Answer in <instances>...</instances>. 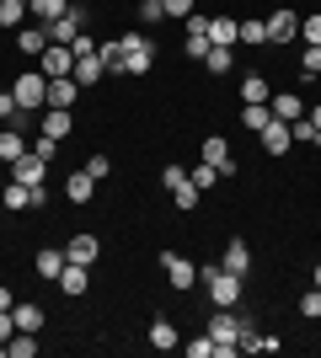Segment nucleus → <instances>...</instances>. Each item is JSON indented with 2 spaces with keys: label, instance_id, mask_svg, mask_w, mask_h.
<instances>
[{
  "label": "nucleus",
  "instance_id": "42",
  "mask_svg": "<svg viewBox=\"0 0 321 358\" xmlns=\"http://www.w3.org/2000/svg\"><path fill=\"white\" fill-rule=\"evenodd\" d=\"M183 182H187V166H161V187H166V193H177Z\"/></svg>",
  "mask_w": 321,
  "mask_h": 358
},
{
  "label": "nucleus",
  "instance_id": "51",
  "mask_svg": "<svg viewBox=\"0 0 321 358\" xmlns=\"http://www.w3.org/2000/svg\"><path fill=\"white\" fill-rule=\"evenodd\" d=\"M11 305H16V294H11L6 284H0V310H11Z\"/></svg>",
  "mask_w": 321,
  "mask_h": 358
},
{
  "label": "nucleus",
  "instance_id": "43",
  "mask_svg": "<svg viewBox=\"0 0 321 358\" xmlns=\"http://www.w3.org/2000/svg\"><path fill=\"white\" fill-rule=\"evenodd\" d=\"M183 32H187V38H209V16H204V11L183 16Z\"/></svg>",
  "mask_w": 321,
  "mask_h": 358
},
{
  "label": "nucleus",
  "instance_id": "6",
  "mask_svg": "<svg viewBox=\"0 0 321 358\" xmlns=\"http://www.w3.org/2000/svg\"><path fill=\"white\" fill-rule=\"evenodd\" d=\"M6 171H11V182H22V187H43V182H48V161H38L32 150H27V155H16Z\"/></svg>",
  "mask_w": 321,
  "mask_h": 358
},
{
  "label": "nucleus",
  "instance_id": "53",
  "mask_svg": "<svg viewBox=\"0 0 321 358\" xmlns=\"http://www.w3.org/2000/svg\"><path fill=\"white\" fill-rule=\"evenodd\" d=\"M311 284H316V289H321V262H316V268H311Z\"/></svg>",
  "mask_w": 321,
  "mask_h": 358
},
{
  "label": "nucleus",
  "instance_id": "29",
  "mask_svg": "<svg viewBox=\"0 0 321 358\" xmlns=\"http://www.w3.org/2000/svg\"><path fill=\"white\" fill-rule=\"evenodd\" d=\"M241 123H246V129H257V134H262V129L273 123V113H268V102H241Z\"/></svg>",
  "mask_w": 321,
  "mask_h": 358
},
{
  "label": "nucleus",
  "instance_id": "14",
  "mask_svg": "<svg viewBox=\"0 0 321 358\" xmlns=\"http://www.w3.org/2000/svg\"><path fill=\"white\" fill-rule=\"evenodd\" d=\"M32 150V139H27V129H11V123H6V129H0V161L11 166L16 155H27Z\"/></svg>",
  "mask_w": 321,
  "mask_h": 358
},
{
  "label": "nucleus",
  "instance_id": "1",
  "mask_svg": "<svg viewBox=\"0 0 321 358\" xmlns=\"http://www.w3.org/2000/svg\"><path fill=\"white\" fill-rule=\"evenodd\" d=\"M199 278H204V289H209L214 310H236V305H241V294H246V278L225 273L220 262H204V268H199Z\"/></svg>",
  "mask_w": 321,
  "mask_h": 358
},
{
  "label": "nucleus",
  "instance_id": "18",
  "mask_svg": "<svg viewBox=\"0 0 321 358\" xmlns=\"http://www.w3.org/2000/svg\"><path fill=\"white\" fill-rule=\"evenodd\" d=\"M290 145H294V134H290V123H268V129H262V150H268V155H290Z\"/></svg>",
  "mask_w": 321,
  "mask_h": 358
},
{
  "label": "nucleus",
  "instance_id": "33",
  "mask_svg": "<svg viewBox=\"0 0 321 358\" xmlns=\"http://www.w3.org/2000/svg\"><path fill=\"white\" fill-rule=\"evenodd\" d=\"M268 96H273V91H268L262 75H246V80H241V102H268Z\"/></svg>",
  "mask_w": 321,
  "mask_h": 358
},
{
  "label": "nucleus",
  "instance_id": "32",
  "mask_svg": "<svg viewBox=\"0 0 321 358\" xmlns=\"http://www.w3.org/2000/svg\"><path fill=\"white\" fill-rule=\"evenodd\" d=\"M204 161H209V166H225L230 161V139L225 134H209V139H204Z\"/></svg>",
  "mask_w": 321,
  "mask_h": 358
},
{
  "label": "nucleus",
  "instance_id": "25",
  "mask_svg": "<svg viewBox=\"0 0 321 358\" xmlns=\"http://www.w3.org/2000/svg\"><path fill=\"white\" fill-rule=\"evenodd\" d=\"M150 348H161V353L177 348V327H171L166 315H155V321H150Z\"/></svg>",
  "mask_w": 321,
  "mask_h": 358
},
{
  "label": "nucleus",
  "instance_id": "10",
  "mask_svg": "<svg viewBox=\"0 0 321 358\" xmlns=\"http://www.w3.org/2000/svg\"><path fill=\"white\" fill-rule=\"evenodd\" d=\"M70 123H76V113H70V107H43V113H38V134L64 139V134H70Z\"/></svg>",
  "mask_w": 321,
  "mask_h": 358
},
{
  "label": "nucleus",
  "instance_id": "30",
  "mask_svg": "<svg viewBox=\"0 0 321 358\" xmlns=\"http://www.w3.org/2000/svg\"><path fill=\"white\" fill-rule=\"evenodd\" d=\"M102 59H97V54H86V59H76V86H97V80H102Z\"/></svg>",
  "mask_w": 321,
  "mask_h": 358
},
{
  "label": "nucleus",
  "instance_id": "15",
  "mask_svg": "<svg viewBox=\"0 0 321 358\" xmlns=\"http://www.w3.org/2000/svg\"><path fill=\"white\" fill-rule=\"evenodd\" d=\"M220 268H225V273H236V278H246V273H252V252H246V241H241V236H236V241L225 246Z\"/></svg>",
  "mask_w": 321,
  "mask_h": 358
},
{
  "label": "nucleus",
  "instance_id": "16",
  "mask_svg": "<svg viewBox=\"0 0 321 358\" xmlns=\"http://www.w3.org/2000/svg\"><path fill=\"white\" fill-rule=\"evenodd\" d=\"M76 96H80L76 75H59V80H48V107H70V113H76Z\"/></svg>",
  "mask_w": 321,
  "mask_h": 358
},
{
  "label": "nucleus",
  "instance_id": "4",
  "mask_svg": "<svg viewBox=\"0 0 321 358\" xmlns=\"http://www.w3.org/2000/svg\"><path fill=\"white\" fill-rule=\"evenodd\" d=\"M161 273H166V284L177 294H187V289L199 284V262H187L183 252H161Z\"/></svg>",
  "mask_w": 321,
  "mask_h": 358
},
{
  "label": "nucleus",
  "instance_id": "9",
  "mask_svg": "<svg viewBox=\"0 0 321 358\" xmlns=\"http://www.w3.org/2000/svg\"><path fill=\"white\" fill-rule=\"evenodd\" d=\"M268 113H273L278 123H294V118H306V96H300V91H273V96H268Z\"/></svg>",
  "mask_w": 321,
  "mask_h": 358
},
{
  "label": "nucleus",
  "instance_id": "48",
  "mask_svg": "<svg viewBox=\"0 0 321 358\" xmlns=\"http://www.w3.org/2000/svg\"><path fill=\"white\" fill-rule=\"evenodd\" d=\"M161 6H166V16H177V22L193 16V0H161Z\"/></svg>",
  "mask_w": 321,
  "mask_h": 358
},
{
  "label": "nucleus",
  "instance_id": "22",
  "mask_svg": "<svg viewBox=\"0 0 321 358\" xmlns=\"http://www.w3.org/2000/svg\"><path fill=\"white\" fill-rule=\"evenodd\" d=\"M64 262H70V257H64V252H54V246H43V252L32 257V268L43 273L48 284H54V278H59V273H64Z\"/></svg>",
  "mask_w": 321,
  "mask_h": 358
},
{
  "label": "nucleus",
  "instance_id": "47",
  "mask_svg": "<svg viewBox=\"0 0 321 358\" xmlns=\"http://www.w3.org/2000/svg\"><path fill=\"white\" fill-rule=\"evenodd\" d=\"M187 358H214V337H209V331H204L199 343H187Z\"/></svg>",
  "mask_w": 321,
  "mask_h": 358
},
{
  "label": "nucleus",
  "instance_id": "2",
  "mask_svg": "<svg viewBox=\"0 0 321 358\" xmlns=\"http://www.w3.org/2000/svg\"><path fill=\"white\" fill-rule=\"evenodd\" d=\"M11 96H16V107H22V113H32V118H38V113L48 107V75L38 70V64H32V70H22V75L11 80Z\"/></svg>",
  "mask_w": 321,
  "mask_h": 358
},
{
  "label": "nucleus",
  "instance_id": "27",
  "mask_svg": "<svg viewBox=\"0 0 321 358\" xmlns=\"http://www.w3.org/2000/svg\"><path fill=\"white\" fill-rule=\"evenodd\" d=\"M236 43L262 48V43H268V22H262V16H246V22H241V32H236Z\"/></svg>",
  "mask_w": 321,
  "mask_h": 358
},
{
  "label": "nucleus",
  "instance_id": "54",
  "mask_svg": "<svg viewBox=\"0 0 321 358\" xmlns=\"http://www.w3.org/2000/svg\"><path fill=\"white\" fill-rule=\"evenodd\" d=\"M0 166H6V161H0Z\"/></svg>",
  "mask_w": 321,
  "mask_h": 358
},
{
  "label": "nucleus",
  "instance_id": "3",
  "mask_svg": "<svg viewBox=\"0 0 321 358\" xmlns=\"http://www.w3.org/2000/svg\"><path fill=\"white\" fill-rule=\"evenodd\" d=\"M123 38V75H150L155 70V43L145 32H118Z\"/></svg>",
  "mask_w": 321,
  "mask_h": 358
},
{
  "label": "nucleus",
  "instance_id": "24",
  "mask_svg": "<svg viewBox=\"0 0 321 358\" xmlns=\"http://www.w3.org/2000/svg\"><path fill=\"white\" fill-rule=\"evenodd\" d=\"M236 32H241L236 16H209V43H230L236 48Z\"/></svg>",
  "mask_w": 321,
  "mask_h": 358
},
{
  "label": "nucleus",
  "instance_id": "36",
  "mask_svg": "<svg viewBox=\"0 0 321 358\" xmlns=\"http://www.w3.org/2000/svg\"><path fill=\"white\" fill-rule=\"evenodd\" d=\"M171 198H177V209H183V214H193V209H199V203H204V193H199V187H193V182H183V187H177V193H171Z\"/></svg>",
  "mask_w": 321,
  "mask_h": 358
},
{
  "label": "nucleus",
  "instance_id": "52",
  "mask_svg": "<svg viewBox=\"0 0 321 358\" xmlns=\"http://www.w3.org/2000/svg\"><path fill=\"white\" fill-rule=\"evenodd\" d=\"M306 118H311V123L321 129V102H316V107H306Z\"/></svg>",
  "mask_w": 321,
  "mask_h": 358
},
{
  "label": "nucleus",
  "instance_id": "28",
  "mask_svg": "<svg viewBox=\"0 0 321 358\" xmlns=\"http://www.w3.org/2000/svg\"><path fill=\"white\" fill-rule=\"evenodd\" d=\"M0 27H27V0H0Z\"/></svg>",
  "mask_w": 321,
  "mask_h": 358
},
{
  "label": "nucleus",
  "instance_id": "13",
  "mask_svg": "<svg viewBox=\"0 0 321 358\" xmlns=\"http://www.w3.org/2000/svg\"><path fill=\"white\" fill-rule=\"evenodd\" d=\"M16 48H22L27 59H38V54L48 48V27H43V22H27V27H16Z\"/></svg>",
  "mask_w": 321,
  "mask_h": 358
},
{
  "label": "nucleus",
  "instance_id": "26",
  "mask_svg": "<svg viewBox=\"0 0 321 358\" xmlns=\"http://www.w3.org/2000/svg\"><path fill=\"white\" fill-rule=\"evenodd\" d=\"M27 11H32V22H43V27H48L54 16L70 11V0H27Z\"/></svg>",
  "mask_w": 321,
  "mask_h": 358
},
{
  "label": "nucleus",
  "instance_id": "46",
  "mask_svg": "<svg viewBox=\"0 0 321 358\" xmlns=\"http://www.w3.org/2000/svg\"><path fill=\"white\" fill-rule=\"evenodd\" d=\"M300 38H306V43H321V11H316V16H306V22H300Z\"/></svg>",
  "mask_w": 321,
  "mask_h": 358
},
{
  "label": "nucleus",
  "instance_id": "8",
  "mask_svg": "<svg viewBox=\"0 0 321 358\" xmlns=\"http://www.w3.org/2000/svg\"><path fill=\"white\" fill-rule=\"evenodd\" d=\"M268 22V43H290V38H300V16L290 11V6H278L273 16H262Z\"/></svg>",
  "mask_w": 321,
  "mask_h": 358
},
{
  "label": "nucleus",
  "instance_id": "12",
  "mask_svg": "<svg viewBox=\"0 0 321 358\" xmlns=\"http://www.w3.org/2000/svg\"><path fill=\"white\" fill-rule=\"evenodd\" d=\"M54 284H59V289H64L70 299H80L86 289H92V273H86V262H64V273L54 278Z\"/></svg>",
  "mask_w": 321,
  "mask_h": 358
},
{
  "label": "nucleus",
  "instance_id": "35",
  "mask_svg": "<svg viewBox=\"0 0 321 358\" xmlns=\"http://www.w3.org/2000/svg\"><path fill=\"white\" fill-rule=\"evenodd\" d=\"M38 353V343H32V331H16L11 343H6V358H32Z\"/></svg>",
  "mask_w": 321,
  "mask_h": 358
},
{
  "label": "nucleus",
  "instance_id": "23",
  "mask_svg": "<svg viewBox=\"0 0 321 358\" xmlns=\"http://www.w3.org/2000/svg\"><path fill=\"white\" fill-rule=\"evenodd\" d=\"M97 59H102L107 75H123V38H107V43H97Z\"/></svg>",
  "mask_w": 321,
  "mask_h": 358
},
{
  "label": "nucleus",
  "instance_id": "20",
  "mask_svg": "<svg viewBox=\"0 0 321 358\" xmlns=\"http://www.w3.org/2000/svg\"><path fill=\"white\" fill-rule=\"evenodd\" d=\"M64 198H70V203H92V198H97V182L86 177V171H70V177H64Z\"/></svg>",
  "mask_w": 321,
  "mask_h": 358
},
{
  "label": "nucleus",
  "instance_id": "40",
  "mask_svg": "<svg viewBox=\"0 0 321 358\" xmlns=\"http://www.w3.org/2000/svg\"><path fill=\"white\" fill-rule=\"evenodd\" d=\"M300 75H321V43H306V54H300Z\"/></svg>",
  "mask_w": 321,
  "mask_h": 358
},
{
  "label": "nucleus",
  "instance_id": "17",
  "mask_svg": "<svg viewBox=\"0 0 321 358\" xmlns=\"http://www.w3.org/2000/svg\"><path fill=\"white\" fill-rule=\"evenodd\" d=\"M11 315H16V331H43V305H32V299H16L11 305Z\"/></svg>",
  "mask_w": 321,
  "mask_h": 358
},
{
  "label": "nucleus",
  "instance_id": "11",
  "mask_svg": "<svg viewBox=\"0 0 321 358\" xmlns=\"http://www.w3.org/2000/svg\"><path fill=\"white\" fill-rule=\"evenodd\" d=\"M64 257H70V262H86V268H92L97 257H102V241H97L92 230H80V236H70V246H64Z\"/></svg>",
  "mask_w": 321,
  "mask_h": 358
},
{
  "label": "nucleus",
  "instance_id": "34",
  "mask_svg": "<svg viewBox=\"0 0 321 358\" xmlns=\"http://www.w3.org/2000/svg\"><path fill=\"white\" fill-rule=\"evenodd\" d=\"M290 134H294V145H321V129L311 118H294L290 123Z\"/></svg>",
  "mask_w": 321,
  "mask_h": 358
},
{
  "label": "nucleus",
  "instance_id": "49",
  "mask_svg": "<svg viewBox=\"0 0 321 358\" xmlns=\"http://www.w3.org/2000/svg\"><path fill=\"white\" fill-rule=\"evenodd\" d=\"M284 348V337H273V331H257V353H278Z\"/></svg>",
  "mask_w": 321,
  "mask_h": 358
},
{
  "label": "nucleus",
  "instance_id": "50",
  "mask_svg": "<svg viewBox=\"0 0 321 358\" xmlns=\"http://www.w3.org/2000/svg\"><path fill=\"white\" fill-rule=\"evenodd\" d=\"M11 337H16V315L0 310V343H11Z\"/></svg>",
  "mask_w": 321,
  "mask_h": 358
},
{
  "label": "nucleus",
  "instance_id": "44",
  "mask_svg": "<svg viewBox=\"0 0 321 358\" xmlns=\"http://www.w3.org/2000/svg\"><path fill=\"white\" fill-rule=\"evenodd\" d=\"M70 54H76V59H86V54H97V38H86V32H76V38H70Z\"/></svg>",
  "mask_w": 321,
  "mask_h": 358
},
{
  "label": "nucleus",
  "instance_id": "38",
  "mask_svg": "<svg viewBox=\"0 0 321 358\" xmlns=\"http://www.w3.org/2000/svg\"><path fill=\"white\" fill-rule=\"evenodd\" d=\"M134 11H139V22H145V27H155V22H166V6H161V0H139Z\"/></svg>",
  "mask_w": 321,
  "mask_h": 358
},
{
  "label": "nucleus",
  "instance_id": "41",
  "mask_svg": "<svg viewBox=\"0 0 321 358\" xmlns=\"http://www.w3.org/2000/svg\"><path fill=\"white\" fill-rule=\"evenodd\" d=\"M32 155H38V161H54V155H59V139H48V134H32Z\"/></svg>",
  "mask_w": 321,
  "mask_h": 358
},
{
  "label": "nucleus",
  "instance_id": "45",
  "mask_svg": "<svg viewBox=\"0 0 321 358\" xmlns=\"http://www.w3.org/2000/svg\"><path fill=\"white\" fill-rule=\"evenodd\" d=\"M183 54L204 64V54H209V38H183Z\"/></svg>",
  "mask_w": 321,
  "mask_h": 358
},
{
  "label": "nucleus",
  "instance_id": "31",
  "mask_svg": "<svg viewBox=\"0 0 321 358\" xmlns=\"http://www.w3.org/2000/svg\"><path fill=\"white\" fill-rule=\"evenodd\" d=\"M187 182L199 187V193H209L214 182H220V166H209V161H199V166H187Z\"/></svg>",
  "mask_w": 321,
  "mask_h": 358
},
{
  "label": "nucleus",
  "instance_id": "21",
  "mask_svg": "<svg viewBox=\"0 0 321 358\" xmlns=\"http://www.w3.org/2000/svg\"><path fill=\"white\" fill-rule=\"evenodd\" d=\"M0 203H6L11 214H27V209H32V187H22V182H6V187H0Z\"/></svg>",
  "mask_w": 321,
  "mask_h": 358
},
{
  "label": "nucleus",
  "instance_id": "37",
  "mask_svg": "<svg viewBox=\"0 0 321 358\" xmlns=\"http://www.w3.org/2000/svg\"><path fill=\"white\" fill-rule=\"evenodd\" d=\"M80 171H86V177H92V182H107V177H113V161H107L102 150H97V155H92V161H86V166H80Z\"/></svg>",
  "mask_w": 321,
  "mask_h": 358
},
{
  "label": "nucleus",
  "instance_id": "7",
  "mask_svg": "<svg viewBox=\"0 0 321 358\" xmlns=\"http://www.w3.org/2000/svg\"><path fill=\"white\" fill-rule=\"evenodd\" d=\"M76 32H86V6H70L64 16H54L48 22V43H70Z\"/></svg>",
  "mask_w": 321,
  "mask_h": 358
},
{
  "label": "nucleus",
  "instance_id": "39",
  "mask_svg": "<svg viewBox=\"0 0 321 358\" xmlns=\"http://www.w3.org/2000/svg\"><path fill=\"white\" fill-rule=\"evenodd\" d=\"M300 315H306V321H321V289H316V284L300 294Z\"/></svg>",
  "mask_w": 321,
  "mask_h": 358
},
{
  "label": "nucleus",
  "instance_id": "19",
  "mask_svg": "<svg viewBox=\"0 0 321 358\" xmlns=\"http://www.w3.org/2000/svg\"><path fill=\"white\" fill-rule=\"evenodd\" d=\"M204 70H209V75H230V70H236V48H230V43H209Z\"/></svg>",
  "mask_w": 321,
  "mask_h": 358
},
{
  "label": "nucleus",
  "instance_id": "5",
  "mask_svg": "<svg viewBox=\"0 0 321 358\" xmlns=\"http://www.w3.org/2000/svg\"><path fill=\"white\" fill-rule=\"evenodd\" d=\"M38 70H43L48 80H59V75H76V54H70V43H48L43 54H38Z\"/></svg>",
  "mask_w": 321,
  "mask_h": 358
}]
</instances>
